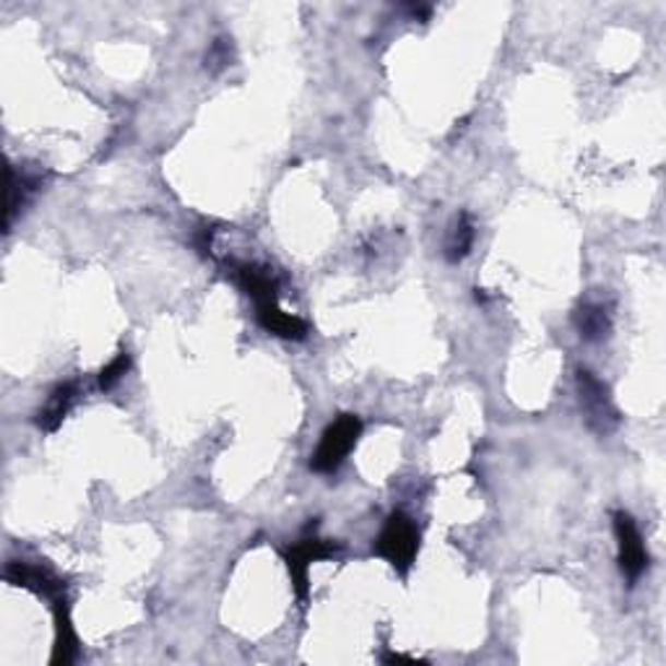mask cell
Listing matches in <instances>:
<instances>
[{
	"instance_id": "10",
	"label": "cell",
	"mask_w": 666,
	"mask_h": 666,
	"mask_svg": "<svg viewBox=\"0 0 666 666\" xmlns=\"http://www.w3.org/2000/svg\"><path fill=\"white\" fill-rule=\"evenodd\" d=\"M578 336L586 344H599L611 333V310L599 300H586L573 316Z\"/></svg>"
},
{
	"instance_id": "5",
	"label": "cell",
	"mask_w": 666,
	"mask_h": 666,
	"mask_svg": "<svg viewBox=\"0 0 666 666\" xmlns=\"http://www.w3.org/2000/svg\"><path fill=\"white\" fill-rule=\"evenodd\" d=\"M338 552V545L331 539H321V536H305V539L297 542L295 547H289L287 552H284V560H287V570L292 578V588H295L297 599L302 604L308 602L310 594V566L312 562H321L329 560Z\"/></svg>"
},
{
	"instance_id": "4",
	"label": "cell",
	"mask_w": 666,
	"mask_h": 666,
	"mask_svg": "<svg viewBox=\"0 0 666 666\" xmlns=\"http://www.w3.org/2000/svg\"><path fill=\"white\" fill-rule=\"evenodd\" d=\"M611 528H615V539H617V562H620V573L625 575V581H628V586H635L645 570H649V549H645L641 528H638L633 515L625 511L611 513Z\"/></svg>"
},
{
	"instance_id": "7",
	"label": "cell",
	"mask_w": 666,
	"mask_h": 666,
	"mask_svg": "<svg viewBox=\"0 0 666 666\" xmlns=\"http://www.w3.org/2000/svg\"><path fill=\"white\" fill-rule=\"evenodd\" d=\"M9 190H5V233L19 212L29 206L34 195L43 188V169L39 167H9Z\"/></svg>"
},
{
	"instance_id": "2",
	"label": "cell",
	"mask_w": 666,
	"mask_h": 666,
	"mask_svg": "<svg viewBox=\"0 0 666 666\" xmlns=\"http://www.w3.org/2000/svg\"><path fill=\"white\" fill-rule=\"evenodd\" d=\"M575 385L586 427L594 435H599V438H609V435L620 427V409L615 406L609 385L604 383L602 378H596L594 372L586 370V367H578Z\"/></svg>"
},
{
	"instance_id": "8",
	"label": "cell",
	"mask_w": 666,
	"mask_h": 666,
	"mask_svg": "<svg viewBox=\"0 0 666 666\" xmlns=\"http://www.w3.org/2000/svg\"><path fill=\"white\" fill-rule=\"evenodd\" d=\"M5 581L11 583V586L19 588H29L34 594L47 596V599H58V596H63L66 583L60 581V578L52 573L50 568L45 566H32V562L24 560H11L9 566H5Z\"/></svg>"
},
{
	"instance_id": "15",
	"label": "cell",
	"mask_w": 666,
	"mask_h": 666,
	"mask_svg": "<svg viewBox=\"0 0 666 666\" xmlns=\"http://www.w3.org/2000/svg\"><path fill=\"white\" fill-rule=\"evenodd\" d=\"M233 66V45H229V39H214L212 47H209V56H206V71L219 73L222 68Z\"/></svg>"
},
{
	"instance_id": "14",
	"label": "cell",
	"mask_w": 666,
	"mask_h": 666,
	"mask_svg": "<svg viewBox=\"0 0 666 666\" xmlns=\"http://www.w3.org/2000/svg\"><path fill=\"white\" fill-rule=\"evenodd\" d=\"M128 370H131V355H128V352L122 349V352H118V355L110 359V362L102 367V372H99V389L102 391L115 389V385L120 383L122 376H126Z\"/></svg>"
},
{
	"instance_id": "6",
	"label": "cell",
	"mask_w": 666,
	"mask_h": 666,
	"mask_svg": "<svg viewBox=\"0 0 666 666\" xmlns=\"http://www.w3.org/2000/svg\"><path fill=\"white\" fill-rule=\"evenodd\" d=\"M229 274L240 284L245 295L255 302V310L278 302V276L269 263L229 261Z\"/></svg>"
},
{
	"instance_id": "11",
	"label": "cell",
	"mask_w": 666,
	"mask_h": 666,
	"mask_svg": "<svg viewBox=\"0 0 666 666\" xmlns=\"http://www.w3.org/2000/svg\"><path fill=\"white\" fill-rule=\"evenodd\" d=\"M79 399V383L76 380H66V383L56 385V391L50 393L47 404L37 414V427L45 432H56L63 419L68 417V412L73 409Z\"/></svg>"
},
{
	"instance_id": "12",
	"label": "cell",
	"mask_w": 666,
	"mask_h": 666,
	"mask_svg": "<svg viewBox=\"0 0 666 666\" xmlns=\"http://www.w3.org/2000/svg\"><path fill=\"white\" fill-rule=\"evenodd\" d=\"M255 316L258 323H261L269 333H274V336L292 338V342H302V338L308 336V323H305L302 318L282 310V305L278 302L266 305V308H258Z\"/></svg>"
},
{
	"instance_id": "1",
	"label": "cell",
	"mask_w": 666,
	"mask_h": 666,
	"mask_svg": "<svg viewBox=\"0 0 666 666\" xmlns=\"http://www.w3.org/2000/svg\"><path fill=\"white\" fill-rule=\"evenodd\" d=\"M372 552L383 557L396 573L406 575L419 555V528L412 515L404 511H393L380 528Z\"/></svg>"
},
{
	"instance_id": "9",
	"label": "cell",
	"mask_w": 666,
	"mask_h": 666,
	"mask_svg": "<svg viewBox=\"0 0 666 666\" xmlns=\"http://www.w3.org/2000/svg\"><path fill=\"white\" fill-rule=\"evenodd\" d=\"M52 617H56V649H52V666H68L79 656V638L71 622V607H68L66 596L52 599Z\"/></svg>"
},
{
	"instance_id": "3",
	"label": "cell",
	"mask_w": 666,
	"mask_h": 666,
	"mask_svg": "<svg viewBox=\"0 0 666 666\" xmlns=\"http://www.w3.org/2000/svg\"><path fill=\"white\" fill-rule=\"evenodd\" d=\"M359 435H362V419L357 414H338L333 423L325 427L318 443L316 453L310 459V468L316 474H333L344 464L346 455L355 451Z\"/></svg>"
},
{
	"instance_id": "13",
	"label": "cell",
	"mask_w": 666,
	"mask_h": 666,
	"mask_svg": "<svg viewBox=\"0 0 666 666\" xmlns=\"http://www.w3.org/2000/svg\"><path fill=\"white\" fill-rule=\"evenodd\" d=\"M474 240H477V224H474L472 214L461 212L451 224V233H448L445 250H443L445 261L448 263L464 261V258H468V253H472Z\"/></svg>"
}]
</instances>
